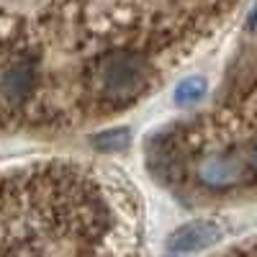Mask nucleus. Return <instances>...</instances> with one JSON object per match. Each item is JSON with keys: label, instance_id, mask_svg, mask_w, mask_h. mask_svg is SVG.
<instances>
[{"label": "nucleus", "instance_id": "nucleus-1", "mask_svg": "<svg viewBox=\"0 0 257 257\" xmlns=\"http://www.w3.org/2000/svg\"><path fill=\"white\" fill-rule=\"evenodd\" d=\"M219 226L213 221H196L185 229H180L173 237V249L175 252H193V249H203L211 242L219 239Z\"/></svg>", "mask_w": 257, "mask_h": 257}, {"label": "nucleus", "instance_id": "nucleus-2", "mask_svg": "<svg viewBox=\"0 0 257 257\" xmlns=\"http://www.w3.org/2000/svg\"><path fill=\"white\" fill-rule=\"evenodd\" d=\"M206 90L208 88H206L203 77H188V80H183L175 88V103L178 105H196V103L203 100Z\"/></svg>", "mask_w": 257, "mask_h": 257}, {"label": "nucleus", "instance_id": "nucleus-3", "mask_svg": "<svg viewBox=\"0 0 257 257\" xmlns=\"http://www.w3.org/2000/svg\"><path fill=\"white\" fill-rule=\"evenodd\" d=\"M224 257H257V239L249 242V244H242V247H234V249L226 252Z\"/></svg>", "mask_w": 257, "mask_h": 257}, {"label": "nucleus", "instance_id": "nucleus-4", "mask_svg": "<svg viewBox=\"0 0 257 257\" xmlns=\"http://www.w3.org/2000/svg\"><path fill=\"white\" fill-rule=\"evenodd\" d=\"M249 31L257 34V6H254V11H252V16H249Z\"/></svg>", "mask_w": 257, "mask_h": 257}]
</instances>
